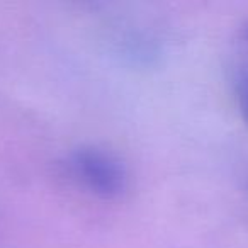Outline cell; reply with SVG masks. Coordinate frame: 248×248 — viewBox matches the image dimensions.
<instances>
[{
  "mask_svg": "<svg viewBox=\"0 0 248 248\" xmlns=\"http://www.w3.org/2000/svg\"><path fill=\"white\" fill-rule=\"evenodd\" d=\"M65 167L73 180L102 199H116L128 187V172L121 160L95 146L70 152Z\"/></svg>",
  "mask_w": 248,
  "mask_h": 248,
  "instance_id": "obj_1",
  "label": "cell"
},
{
  "mask_svg": "<svg viewBox=\"0 0 248 248\" xmlns=\"http://www.w3.org/2000/svg\"><path fill=\"white\" fill-rule=\"evenodd\" d=\"M233 92L241 119L248 126V62H241L233 72Z\"/></svg>",
  "mask_w": 248,
  "mask_h": 248,
  "instance_id": "obj_2",
  "label": "cell"
},
{
  "mask_svg": "<svg viewBox=\"0 0 248 248\" xmlns=\"http://www.w3.org/2000/svg\"><path fill=\"white\" fill-rule=\"evenodd\" d=\"M243 38H245V39H247V41H248V22H247V24L243 26Z\"/></svg>",
  "mask_w": 248,
  "mask_h": 248,
  "instance_id": "obj_3",
  "label": "cell"
}]
</instances>
